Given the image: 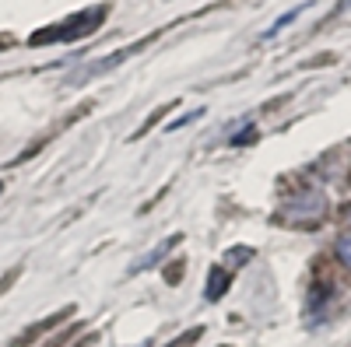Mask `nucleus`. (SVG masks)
Wrapping results in <instances>:
<instances>
[{
	"instance_id": "obj_6",
	"label": "nucleus",
	"mask_w": 351,
	"mask_h": 347,
	"mask_svg": "<svg viewBox=\"0 0 351 347\" xmlns=\"http://www.w3.org/2000/svg\"><path fill=\"white\" fill-rule=\"evenodd\" d=\"M0 190H4V183H0Z\"/></svg>"
},
{
	"instance_id": "obj_4",
	"label": "nucleus",
	"mask_w": 351,
	"mask_h": 347,
	"mask_svg": "<svg viewBox=\"0 0 351 347\" xmlns=\"http://www.w3.org/2000/svg\"><path fill=\"white\" fill-rule=\"evenodd\" d=\"M306 8H309V4H302V8H295V11H288V14H281V18H278V21H274V25H271V28H267V32H263V36H267V39H271V36H278L281 28H285L288 21H295V18H299V14H302Z\"/></svg>"
},
{
	"instance_id": "obj_5",
	"label": "nucleus",
	"mask_w": 351,
	"mask_h": 347,
	"mask_svg": "<svg viewBox=\"0 0 351 347\" xmlns=\"http://www.w3.org/2000/svg\"><path fill=\"white\" fill-rule=\"evenodd\" d=\"M8 284H11V281H4V284H0V287H8Z\"/></svg>"
},
{
	"instance_id": "obj_1",
	"label": "nucleus",
	"mask_w": 351,
	"mask_h": 347,
	"mask_svg": "<svg viewBox=\"0 0 351 347\" xmlns=\"http://www.w3.org/2000/svg\"><path fill=\"white\" fill-rule=\"evenodd\" d=\"M106 18V8H95L92 14H77V18H71V21H64L67 28H46V32H39V36H32V42L36 46H43V42H53V39H77V36H88V32H95L99 28V21Z\"/></svg>"
},
{
	"instance_id": "obj_3",
	"label": "nucleus",
	"mask_w": 351,
	"mask_h": 347,
	"mask_svg": "<svg viewBox=\"0 0 351 347\" xmlns=\"http://www.w3.org/2000/svg\"><path fill=\"white\" fill-rule=\"evenodd\" d=\"M337 256H341V264L351 267V214H348V231L337 239Z\"/></svg>"
},
{
	"instance_id": "obj_2",
	"label": "nucleus",
	"mask_w": 351,
	"mask_h": 347,
	"mask_svg": "<svg viewBox=\"0 0 351 347\" xmlns=\"http://www.w3.org/2000/svg\"><path fill=\"white\" fill-rule=\"evenodd\" d=\"M228 281H232V277H228L221 267H215V270H211V281H208V298H211V302H218V298L225 295Z\"/></svg>"
}]
</instances>
